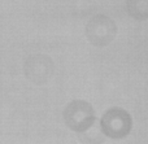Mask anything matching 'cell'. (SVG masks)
<instances>
[{
  "label": "cell",
  "instance_id": "obj_1",
  "mask_svg": "<svg viewBox=\"0 0 148 144\" xmlns=\"http://www.w3.org/2000/svg\"><path fill=\"white\" fill-rule=\"evenodd\" d=\"M117 35V23L107 14H95L86 25V36L96 47H105Z\"/></svg>",
  "mask_w": 148,
  "mask_h": 144
},
{
  "label": "cell",
  "instance_id": "obj_2",
  "mask_svg": "<svg viewBox=\"0 0 148 144\" xmlns=\"http://www.w3.org/2000/svg\"><path fill=\"white\" fill-rule=\"evenodd\" d=\"M55 65L48 55L35 53L26 59L23 64V73L26 78L34 83H46L51 74L53 73Z\"/></svg>",
  "mask_w": 148,
  "mask_h": 144
},
{
  "label": "cell",
  "instance_id": "obj_3",
  "mask_svg": "<svg viewBox=\"0 0 148 144\" xmlns=\"http://www.w3.org/2000/svg\"><path fill=\"white\" fill-rule=\"evenodd\" d=\"M64 117L66 124L72 129L79 130L82 127L88 126L94 119V112L92 106L87 101L83 100H74L68 104L64 112Z\"/></svg>",
  "mask_w": 148,
  "mask_h": 144
},
{
  "label": "cell",
  "instance_id": "obj_4",
  "mask_svg": "<svg viewBox=\"0 0 148 144\" xmlns=\"http://www.w3.org/2000/svg\"><path fill=\"white\" fill-rule=\"evenodd\" d=\"M101 125L104 131L113 138H120L127 134L131 126V118L129 113L120 108H112L104 114Z\"/></svg>",
  "mask_w": 148,
  "mask_h": 144
},
{
  "label": "cell",
  "instance_id": "obj_5",
  "mask_svg": "<svg viewBox=\"0 0 148 144\" xmlns=\"http://www.w3.org/2000/svg\"><path fill=\"white\" fill-rule=\"evenodd\" d=\"M126 9L135 20H148V0H126Z\"/></svg>",
  "mask_w": 148,
  "mask_h": 144
}]
</instances>
